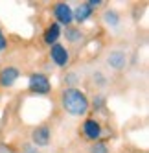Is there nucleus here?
Here are the masks:
<instances>
[{
    "label": "nucleus",
    "mask_w": 149,
    "mask_h": 153,
    "mask_svg": "<svg viewBox=\"0 0 149 153\" xmlns=\"http://www.w3.org/2000/svg\"><path fill=\"white\" fill-rule=\"evenodd\" d=\"M31 138H33L35 146H48L50 144V129L44 127V126L35 127L33 133H31Z\"/></svg>",
    "instance_id": "nucleus-4"
},
{
    "label": "nucleus",
    "mask_w": 149,
    "mask_h": 153,
    "mask_svg": "<svg viewBox=\"0 0 149 153\" xmlns=\"http://www.w3.org/2000/svg\"><path fill=\"white\" fill-rule=\"evenodd\" d=\"M90 13H92V9L87 4H81L76 11H72V19H76L77 22H85V20L90 17Z\"/></svg>",
    "instance_id": "nucleus-10"
},
{
    "label": "nucleus",
    "mask_w": 149,
    "mask_h": 153,
    "mask_svg": "<svg viewBox=\"0 0 149 153\" xmlns=\"http://www.w3.org/2000/svg\"><path fill=\"white\" fill-rule=\"evenodd\" d=\"M18 79V70L15 67H7L0 72V85L2 87H11Z\"/></svg>",
    "instance_id": "nucleus-6"
},
{
    "label": "nucleus",
    "mask_w": 149,
    "mask_h": 153,
    "mask_svg": "<svg viewBox=\"0 0 149 153\" xmlns=\"http://www.w3.org/2000/svg\"><path fill=\"white\" fill-rule=\"evenodd\" d=\"M66 39H68V41H72V42L79 41V39H81L79 30H76V28H68V30H66Z\"/></svg>",
    "instance_id": "nucleus-11"
},
{
    "label": "nucleus",
    "mask_w": 149,
    "mask_h": 153,
    "mask_svg": "<svg viewBox=\"0 0 149 153\" xmlns=\"http://www.w3.org/2000/svg\"><path fill=\"white\" fill-rule=\"evenodd\" d=\"M83 131H85V135H87V138H90V140L100 138V135H101V127H100V124L96 122V120H92V118L85 122Z\"/></svg>",
    "instance_id": "nucleus-7"
},
{
    "label": "nucleus",
    "mask_w": 149,
    "mask_h": 153,
    "mask_svg": "<svg viewBox=\"0 0 149 153\" xmlns=\"http://www.w3.org/2000/svg\"><path fill=\"white\" fill-rule=\"evenodd\" d=\"M107 151H109V148L105 144H101V142H98V144H94L90 148V153H107Z\"/></svg>",
    "instance_id": "nucleus-13"
},
{
    "label": "nucleus",
    "mask_w": 149,
    "mask_h": 153,
    "mask_svg": "<svg viewBox=\"0 0 149 153\" xmlns=\"http://www.w3.org/2000/svg\"><path fill=\"white\" fill-rule=\"evenodd\" d=\"M61 105L66 113L74 114V116H81L89 111V100L79 89H66L61 96Z\"/></svg>",
    "instance_id": "nucleus-1"
},
{
    "label": "nucleus",
    "mask_w": 149,
    "mask_h": 153,
    "mask_svg": "<svg viewBox=\"0 0 149 153\" xmlns=\"http://www.w3.org/2000/svg\"><path fill=\"white\" fill-rule=\"evenodd\" d=\"M24 153H39V151H35V148H33V146L26 144V146H24Z\"/></svg>",
    "instance_id": "nucleus-15"
},
{
    "label": "nucleus",
    "mask_w": 149,
    "mask_h": 153,
    "mask_svg": "<svg viewBox=\"0 0 149 153\" xmlns=\"http://www.w3.org/2000/svg\"><path fill=\"white\" fill-rule=\"evenodd\" d=\"M4 48H6V37H4L2 31H0V52H4Z\"/></svg>",
    "instance_id": "nucleus-14"
},
{
    "label": "nucleus",
    "mask_w": 149,
    "mask_h": 153,
    "mask_svg": "<svg viewBox=\"0 0 149 153\" xmlns=\"http://www.w3.org/2000/svg\"><path fill=\"white\" fill-rule=\"evenodd\" d=\"M54 13H55V19H57V22H61V24H70L72 22V9H70V6L68 4H65V2H61V4H57L55 6V9H54Z\"/></svg>",
    "instance_id": "nucleus-3"
},
{
    "label": "nucleus",
    "mask_w": 149,
    "mask_h": 153,
    "mask_svg": "<svg viewBox=\"0 0 149 153\" xmlns=\"http://www.w3.org/2000/svg\"><path fill=\"white\" fill-rule=\"evenodd\" d=\"M105 22L111 24V26H116L118 24V15L114 11H105Z\"/></svg>",
    "instance_id": "nucleus-12"
},
{
    "label": "nucleus",
    "mask_w": 149,
    "mask_h": 153,
    "mask_svg": "<svg viewBox=\"0 0 149 153\" xmlns=\"http://www.w3.org/2000/svg\"><path fill=\"white\" fill-rule=\"evenodd\" d=\"M30 91L35 94H48L50 92V81L44 74H31L30 76Z\"/></svg>",
    "instance_id": "nucleus-2"
},
{
    "label": "nucleus",
    "mask_w": 149,
    "mask_h": 153,
    "mask_svg": "<svg viewBox=\"0 0 149 153\" xmlns=\"http://www.w3.org/2000/svg\"><path fill=\"white\" fill-rule=\"evenodd\" d=\"M59 35H61V28H59V24H52V26H48L46 31H44V41L48 42L50 46H52V45H57Z\"/></svg>",
    "instance_id": "nucleus-8"
},
{
    "label": "nucleus",
    "mask_w": 149,
    "mask_h": 153,
    "mask_svg": "<svg viewBox=\"0 0 149 153\" xmlns=\"http://www.w3.org/2000/svg\"><path fill=\"white\" fill-rule=\"evenodd\" d=\"M52 59H54L55 65H59V67H65V65L68 63V52L65 46H61V45H52Z\"/></svg>",
    "instance_id": "nucleus-5"
},
{
    "label": "nucleus",
    "mask_w": 149,
    "mask_h": 153,
    "mask_svg": "<svg viewBox=\"0 0 149 153\" xmlns=\"http://www.w3.org/2000/svg\"><path fill=\"white\" fill-rule=\"evenodd\" d=\"M68 81H70V83H76V76L70 74V76H68Z\"/></svg>",
    "instance_id": "nucleus-16"
},
{
    "label": "nucleus",
    "mask_w": 149,
    "mask_h": 153,
    "mask_svg": "<svg viewBox=\"0 0 149 153\" xmlns=\"http://www.w3.org/2000/svg\"><path fill=\"white\" fill-rule=\"evenodd\" d=\"M107 63H109V67H112V68H122L123 65H125V53L123 52H112L111 56L107 57Z\"/></svg>",
    "instance_id": "nucleus-9"
}]
</instances>
